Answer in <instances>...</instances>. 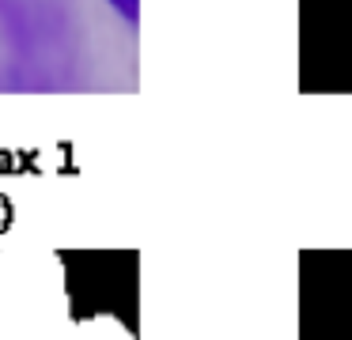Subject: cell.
Returning <instances> with one entry per match:
<instances>
[{
	"instance_id": "3957f363",
	"label": "cell",
	"mask_w": 352,
	"mask_h": 340,
	"mask_svg": "<svg viewBox=\"0 0 352 340\" xmlns=\"http://www.w3.org/2000/svg\"><path fill=\"white\" fill-rule=\"evenodd\" d=\"M110 8H114L125 23H137V15H140V0H110Z\"/></svg>"
},
{
	"instance_id": "7a4b0ae2",
	"label": "cell",
	"mask_w": 352,
	"mask_h": 340,
	"mask_svg": "<svg viewBox=\"0 0 352 340\" xmlns=\"http://www.w3.org/2000/svg\"><path fill=\"white\" fill-rule=\"evenodd\" d=\"M76 340H137L118 314H91L76 321Z\"/></svg>"
},
{
	"instance_id": "6da1fadb",
	"label": "cell",
	"mask_w": 352,
	"mask_h": 340,
	"mask_svg": "<svg viewBox=\"0 0 352 340\" xmlns=\"http://www.w3.org/2000/svg\"><path fill=\"white\" fill-rule=\"evenodd\" d=\"M0 340H76L69 264L34 238L0 246Z\"/></svg>"
}]
</instances>
